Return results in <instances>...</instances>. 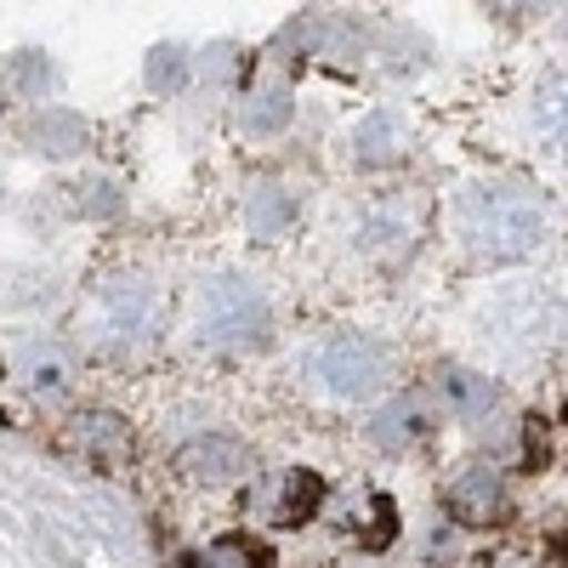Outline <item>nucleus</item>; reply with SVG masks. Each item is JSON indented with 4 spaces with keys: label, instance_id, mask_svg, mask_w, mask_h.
<instances>
[{
    "label": "nucleus",
    "instance_id": "obj_1",
    "mask_svg": "<svg viewBox=\"0 0 568 568\" xmlns=\"http://www.w3.org/2000/svg\"><path fill=\"white\" fill-rule=\"evenodd\" d=\"M460 240L484 262H524L540 245V200L517 182H478L460 194Z\"/></svg>",
    "mask_w": 568,
    "mask_h": 568
},
{
    "label": "nucleus",
    "instance_id": "obj_2",
    "mask_svg": "<svg viewBox=\"0 0 568 568\" xmlns=\"http://www.w3.org/2000/svg\"><path fill=\"white\" fill-rule=\"evenodd\" d=\"M387 369H393L387 342L364 336V329H347V336L324 342V353H318V375H324V387L336 393V398H364V393H375V387L387 382Z\"/></svg>",
    "mask_w": 568,
    "mask_h": 568
},
{
    "label": "nucleus",
    "instance_id": "obj_3",
    "mask_svg": "<svg viewBox=\"0 0 568 568\" xmlns=\"http://www.w3.org/2000/svg\"><path fill=\"white\" fill-rule=\"evenodd\" d=\"M262 329H267V307L256 302V291L240 278H222L205 302V336L211 342H251Z\"/></svg>",
    "mask_w": 568,
    "mask_h": 568
},
{
    "label": "nucleus",
    "instance_id": "obj_4",
    "mask_svg": "<svg viewBox=\"0 0 568 568\" xmlns=\"http://www.w3.org/2000/svg\"><path fill=\"white\" fill-rule=\"evenodd\" d=\"M500 506H506V484H500V471L489 460L466 466L460 478L449 484V511L460 517V524H495Z\"/></svg>",
    "mask_w": 568,
    "mask_h": 568
},
{
    "label": "nucleus",
    "instance_id": "obj_5",
    "mask_svg": "<svg viewBox=\"0 0 568 568\" xmlns=\"http://www.w3.org/2000/svg\"><path fill=\"white\" fill-rule=\"evenodd\" d=\"M176 466L194 484H227V478H240V471H245V449L233 438H194V444H182Z\"/></svg>",
    "mask_w": 568,
    "mask_h": 568
},
{
    "label": "nucleus",
    "instance_id": "obj_6",
    "mask_svg": "<svg viewBox=\"0 0 568 568\" xmlns=\"http://www.w3.org/2000/svg\"><path fill=\"white\" fill-rule=\"evenodd\" d=\"M74 444L98 460V466H120V460H131V433L114 420V415H85L80 426H74Z\"/></svg>",
    "mask_w": 568,
    "mask_h": 568
},
{
    "label": "nucleus",
    "instance_id": "obj_7",
    "mask_svg": "<svg viewBox=\"0 0 568 568\" xmlns=\"http://www.w3.org/2000/svg\"><path fill=\"white\" fill-rule=\"evenodd\" d=\"M318 500H324V478L318 471H307V466H296L291 478H284V495H278V524L284 529H296V524H307V517L318 511Z\"/></svg>",
    "mask_w": 568,
    "mask_h": 568
},
{
    "label": "nucleus",
    "instance_id": "obj_8",
    "mask_svg": "<svg viewBox=\"0 0 568 568\" xmlns=\"http://www.w3.org/2000/svg\"><path fill=\"white\" fill-rule=\"evenodd\" d=\"M535 125L546 131V142L557 154H568V69L551 74L540 85V98H535Z\"/></svg>",
    "mask_w": 568,
    "mask_h": 568
},
{
    "label": "nucleus",
    "instance_id": "obj_9",
    "mask_svg": "<svg viewBox=\"0 0 568 568\" xmlns=\"http://www.w3.org/2000/svg\"><path fill=\"white\" fill-rule=\"evenodd\" d=\"M444 398H449L455 415H484V409H495V387L484 382V375H466V369H449V375H444Z\"/></svg>",
    "mask_w": 568,
    "mask_h": 568
},
{
    "label": "nucleus",
    "instance_id": "obj_10",
    "mask_svg": "<svg viewBox=\"0 0 568 568\" xmlns=\"http://www.w3.org/2000/svg\"><path fill=\"white\" fill-rule=\"evenodd\" d=\"M296 216V200L284 194V187H256V200H251V227L262 233V240H273V233H284Z\"/></svg>",
    "mask_w": 568,
    "mask_h": 568
},
{
    "label": "nucleus",
    "instance_id": "obj_11",
    "mask_svg": "<svg viewBox=\"0 0 568 568\" xmlns=\"http://www.w3.org/2000/svg\"><path fill=\"white\" fill-rule=\"evenodd\" d=\"M353 149H358V160H364V165H387V160H393V149H398V125H393L387 114L364 120V125H358V136H353Z\"/></svg>",
    "mask_w": 568,
    "mask_h": 568
},
{
    "label": "nucleus",
    "instance_id": "obj_12",
    "mask_svg": "<svg viewBox=\"0 0 568 568\" xmlns=\"http://www.w3.org/2000/svg\"><path fill=\"white\" fill-rule=\"evenodd\" d=\"M29 136L40 142L45 154H74L80 142H85V125H80V120H69V114H40Z\"/></svg>",
    "mask_w": 568,
    "mask_h": 568
},
{
    "label": "nucleus",
    "instance_id": "obj_13",
    "mask_svg": "<svg viewBox=\"0 0 568 568\" xmlns=\"http://www.w3.org/2000/svg\"><path fill=\"white\" fill-rule=\"evenodd\" d=\"M200 568H273V551L256 546V540H245V535H233L211 557H200Z\"/></svg>",
    "mask_w": 568,
    "mask_h": 568
},
{
    "label": "nucleus",
    "instance_id": "obj_14",
    "mask_svg": "<svg viewBox=\"0 0 568 568\" xmlns=\"http://www.w3.org/2000/svg\"><path fill=\"white\" fill-rule=\"evenodd\" d=\"M415 404H393V409H382V415H375V438H382L387 449H398V444H409L415 438Z\"/></svg>",
    "mask_w": 568,
    "mask_h": 568
},
{
    "label": "nucleus",
    "instance_id": "obj_15",
    "mask_svg": "<svg viewBox=\"0 0 568 568\" xmlns=\"http://www.w3.org/2000/svg\"><path fill=\"white\" fill-rule=\"evenodd\" d=\"M284 120H291V98H284V91H267V98H256V109L245 114L251 131H278Z\"/></svg>",
    "mask_w": 568,
    "mask_h": 568
},
{
    "label": "nucleus",
    "instance_id": "obj_16",
    "mask_svg": "<svg viewBox=\"0 0 568 568\" xmlns=\"http://www.w3.org/2000/svg\"><path fill=\"white\" fill-rule=\"evenodd\" d=\"M562 568H568V551H562Z\"/></svg>",
    "mask_w": 568,
    "mask_h": 568
}]
</instances>
